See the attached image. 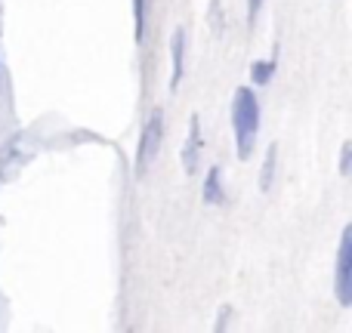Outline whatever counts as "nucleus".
<instances>
[{"instance_id": "9b49d317", "label": "nucleus", "mask_w": 352, "mask_h": 333, "mask_svg": "<svg viewBox=\"0 0 352 333\" xmlns=\"http://www.w3.org/2000/svg\"><path fill=\"white\" fill-rule=\"evenodd\" d=\"M260 10H263V0H248V25L254 28V22H256V16H260Z\"/></svg>"}, {"instance_id": "39448f33", "label": "nucleus", "mask_w": 352, "mask_h": 333, "mask_svg": "<svg viewBox=\"0 0 352 333\" xmlns=\"http://www.w3.org/2000/svg\"><path fill=\"white\" fill-rule=\"evenodd\" d=\"M186 71V31L173 28L170 34V90H176Z\"/></svg>"}, {"instance_id": "0eeeda50", "label": "nucleus", "mask_w": 352, "mask_h": 333, "mask_svg": "<svg viewBox=\"0 0 352 333\" xmlns=\"http://www.w3.org/2000/svg\"><path fill=\"white\" fill-rule=\"evenodd\" d=\"M275 68H278V62H275V59H256L254 65H250V84H254V87L272 84Z\"/></svg>"}, {"instance_id": "9d476101", "label": "nucleus", "mask_w": 352, "mask_h": 333, "mask_svg": "<svg viewBox=\"0 0 352 333\" xmlns=\"http://www.w3.org/2000/svg\"><path fill=\"white\" fill-rule=\"evenodd\" d=\"M349 167H352V146L349 142H343V148H340V173L349 176Z\"/></svg>"}, {"instance_id": "6e6552de", "label": "nucleus", "mask_w": 352, "mask_h": 333, "mask_svg": "<svg viewBox=\"0 0 352 333\" xmlns=\"http://www.w3.org/2000/svg\"><path fill=\"white\" fill-rule=\"evenodd\" d=\"M275 158H278V146H269L266 148V161H263V176H260V188L269 192L275 179Z\"/></svg>"}, {"instance_id": "1a4fd4ad", "label": "nucleus", "mask_w": 352, "mask_h": 333, "mask_svg": "<svg viewBox=\"0 0 352 333\" xmlns=\"http://www.w3.org/2000/svg\"><path fill=\"white\" fill-rule=\"evenodd\" d=\"M146 22H148V0H133V25H136V41H146Z\"/></svg>"}, {"instance_id": "f03ea898", "label": "nucleus", "mask_w": 352, "mask_h": 333, "mask_svg": "<svg viewBox=\"0 0 352 333\" xmlns=\"http://www.w3.org/2000/svg\"><path fill=\"white\" fill-rule=\"evenodd\" d=\"M161 139H164V111L152 108L148 121L140 133V148H136V176H146L148 167L158 161L161 154Z\"/></svg>"}, {"instance_id": "20e7f679", "label": "nucleus", "mask_w": 352, "mask_h": 333, "mask_svg": "<svg viewBox=\"0 0 352 333\" xmlns=\"http://www.w3.org/2000/svg\"><path fill=\"white\" fill-rule=\"evenodd\" d=\"M201 148H204V136H201V121L198 115L188 117V136H186V146H182V170L188 176L198 173V164H201Z\"/></svg>"}, {"instance_id": "f257e3e1", "label": "nucleus", "mask_w": 352, "mask_h": 333, "mask_svg": "<svg viewBox=\"0 0 352 333\" xmlns=\"http://www.w3.org/2000/svg\"><path fill=\"white\" fill-rule=\"evenodd\" d=\"M232 133H235L238 161H250L256 136H260V99L254 87H238L232 96Z\"/></svg>"}, {"instance_id": "7ed1b4c3", "label": "nucleus", "mask_w": 352, "mask_h": 333, "mask_svg": "<svg viewBox=\"0 0 352 333\" xmlns=\"http://www.w3.org/2000/svg\"><path fill=\"white\" fill-rule=\"evenodd\" d=\"M334 290H337V303H340L343 309H349V306H352V225L343 229L340 247H337Z\"/></svg>"}, {"instance_id": "423d86ee", "label": "nucleus", "mask_w": 352, "mask_h": 333, "mask_svg": "<svg viewBox=\"0 0 352 333\" xmlns=\"http://www.w3.org/2000/svg\"><path fill=\"white\" fill-rule=\"evenodd\" d=\"M201 200L210 207H223L226 204V188H223V170L210 167L204 176V185H201Z\"/></svg>"}, {"instance_id": "f8f14e48", "label": "nucleus", "mask_w": 352, "mask_h": 333, "mask_svg": "<svg viewBox=\"0 0 352 333\" xmlns=\"http://www.w3.org/2000/svg\"><path fill=\"white\" fill-rule=\"evenodd\" d=\"M232 312L229 309H219V318H217V330H226V321H229Z\"/></svg>"}]
</instances>
